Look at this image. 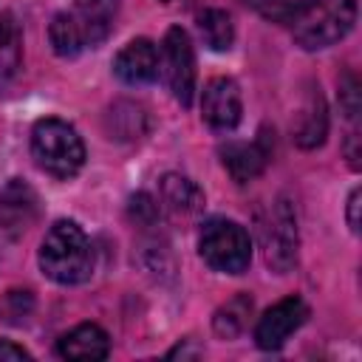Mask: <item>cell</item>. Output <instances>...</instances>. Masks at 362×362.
Masks as SVG:
<instances>
[{
    "label": "cell",
    "instance_id": "10",
    "mask_svg": "<svg viewBox=\"0 0 362 362\" xmlns=\"http://www.w3.org/2000/svg\"><path fill=\"white\" fill-rule=\"evenodd\" d=\"M37 212H40V198L25 181L11 178L0 187V229L3 232H11V235L23 232L25 226L34 223Z\"/></svg>",
    "mask_w": 362,
    "mask_h": 362
},
{
    "label": "cell",
    "instance_id": "26",
    "mask_svg": "<svg viewBox=\"0 0 362 362\" xmlns=\"http://www.w3.org/2000/svg\"><path fill=\"white\" fill-rule=\"evenodd\" d=\"M0 359H28V351L8 339H0Z\"/></svg>",
    "mask_w": 362,
    "mask_h": 362
},
{
    "label": "cell",
    "instance_id": "20",
    "mask_svg": "<svg viewBox=\"0 0 362 362\" xmlns=\"http://www.w3.org/2000/svg\"><path fill=\"white\" fill-rule=\"evenodd\" d=\"M20 68V28L8 11L0 14V79Z\"/></svg>",
    "mask_w": 362,
    "mask_h": 362
},
{
    "label": "cell",
    "instance_id": "11",
    "mask_svg": "<svg viewBox=\"0 0 362 362\" xmlns=\"http://www.w3.org/2000/svg\"><path fill=\"white\" fill-rule=\"evenodd\" d=\"M113 74L124 82V85H150L158 76V51L150 40L139 37L130 40L113 59Z\"/></svg>",
    "mask_w": 362,
    "mask_h": 362
},
{
    "label": "cell",
    "instance_id": "12",
    "mask_svg": "<svg viewBox=\"0 0 362 362\" xmlns=\"http://www.w3.org/2000/svg\"><path fill=\"white\" fill-rule=\"evenodd\" d=\"M116 11H119V0H74V8L68 11L82 34L85 48H96L107 40V34L113 31L116 23Z\"/></svg>",
    "mask_w": 362,
    "mask_h": 362
},
{
    "label": "cell",
    "instance_id": "15",
    "mask_svg": "<svg viewBox=\"0 0 362 362\" xmlns=\"http://www.w3.org/2000/svg\"><path fill=\"white\" fill-rule=\"evenodd\" d=\"M161 204L175 218H192L204 206V192L192 178L178 175V173H167L161 178Z\"/></svg>",
    "mask_w": 362,
    "mask_h": 362
},
{
    "label": "cell",
    "instance_id": "16",
    "mask_svg": "<svg viewBox=\"0 0 362 362\" xmlns=\"http://www.w3.org/2000/svg\"><path fill=\"white\" fill-rule=\"evenodd\" d=\"M147 130V116L133 102H116L107 113V133L119 141H133Z\"/></svg>",
    "mask_w": 362,
    "mask_h": 362
},
{
    "label": "cell",
    "instance_id": "21",
    "mask_svg": "<svg viewBox=\"0 0 362 362\" xmlns=\"http://www.w3.org/2000/svg\"><path fill=\"white\" fill-rule=\"evenodd\" d=\"M243 3L252 6L269 23H288L297 8V0H243Z\"/></svg>",
    "mask_w": 362,
    "mask_h": 362
},
{
    "label": "cell",
    "instance_id": "6",
    "mask_svg": "<svg viewBox=\"0 0 362 362\" xmlns=\"http://www.w3.org/2000/svg\"><path fill=\"white\" fill-rule=\"evenodd\" d=\"M158 68L164 74V82L175 102L189 107L192 93H195V51L192 40L181 25H173L164 40H161V54H158Z\"/></svg>",
    "mask_w": 362,
    "mask_h": 362
},
{
    "label": "cell",
    "instance_id": "23",
    "mask_svg": "<svg viewBox=\"0 0 362 362\" xmlns=\"http://www.w3.org/2000/svg\"><path fill=\"white\" fill-rule=\"evenodd\" d=\"M31 305H34L31 291H8V294L0 300V314H3V320L20 325V322L31 314Z\"/></svg>",
    "mask_w": 362,
    "mask_h": 362
},
{
    "label": "cell",
    "instance_id": "3",
    "mask_svg": "<svg viewBox=\"0 0 362 362\" xmlns=\"http://www.w3.org/2000/svg\"><path fill=\"white\" fill-rule=\"evenodd\" d=\"M31 156L40 170L54 178H71L85 164V144L79 133L62 119H40L31 130Z\"/></svg>",
    "mask_w": 362,
    "mask_h": 362
},
{
    "label": "cell",
    "instance_id": "7",
    "mask_svg": "<svg viewBox=\"0 0 362 362\" xmlns=\"http://www.w3.org/2000/svg\"><path fill=\"white\" fill-rule=\"evenodd\" d=\"M308 320V305L300 297H286L274 303L255 325V342L263 351H277L303 322Z\"/></svg>",
    "mask_w": 362,
    "mask_h": 362
},
{
    "label": "cell",
    "instance_id": "25",
    "mask_svg": "<svg viewBox=\"0 0 362 362\" xmlns=\"http://www.w3.org/2000/svg\"><path fill=\"white\" fill-rule=\"evenodd\" d=\"M359 201H362V192L356 187L348 198V226H351V232H359V206H362Z\"/></svg>",
    "mask_w": 362,
    "mask_h": 362
},
{
    "label": "cell",
    "instance_id": "14",
    "mask_svg": "<svg viewBox=\"0 0 362 362\" xmlns=\"http://www.w3.org/2000/svg\"><path fill=\"white\" fill-rule=\"evenodd\" d=\"M57 351L65 359H105L110 354V339L96 322H82L59 337Z\"/></svg>",
    "mask_w": 362,
    "mask_h": 362
},
{
    "label": "cell",
    "instance_id": "4",
    "mask_svg": "<svg viewBox=\"0 0 362 362\" xmlns=\"http://www.w3.org/2000/svg\"><path fill=\"white\" fill-rule=\"evenodd\" d=\"M198 252L209 269L223 272V274H240L249 269L252 240L240 223L226 221V218H209L201 226Z\"/></svg>",
    "mask_w": 362,
    "mask_h": 362
},
{
    "label": "cell",
    "instance_id": "9",
    "mask_svg": "<svg viewBox=\"0 0 362 362\" xmlns=\"http://www.w3.org/2000/svg\"><path fill=\"white\" fill-rule=\"evenodd\" d=\"M221 164L226 167V173L238 181V184H246L252 178H257L269 158H272V144H269V133L260 130V136L255 141H226L221 150Z\"/></svg>",
    "mask_w": 362,
    "mask_h": 362
},
{
    "label": "cell",
    "instance_id": "22",
    "mask_svg": "<svg viewBox=\"0 0 362 362\" xmlns=\"http://www.w3.org/2000/svg\"><path fill=\"white\" fill-rule=\"evenodd\" d=\"M127 212H130V221L136 226H141V229L156 226V221H158V204L147 192H136L130 198V204H127Z\"/></svg>",
    "mask_w": 362,
    "mask_h": 362
},
{
    "label": "cell",
    "instance_id": "8",
    "mask_svg": "<svg viewBox=\"0 0 362 362\" xmlns=\"http://www.w3.org/2000/svg\"><path fill=\"white\" fill-rule=\"evenodd\" d=\"M243 105H240V88L229 76H215L206 82L201 96V116L212 130H235L240 122Z\"/></svg>",
    "mask_w": 362,
    "mask_h": 362
},
{
    "label": "cell",
    "instance_id": "18",
    "mask_svg": "<svg viewBox=\"0 0 362 362\" xmlns=\"http://www.w3.org/2000/svg\"><path fill=\"white\" fill-rule=\"evenodd\" d=\"M249 314H252V297H249V294H238V297H232L226 305H221V308L215 311L212 328H215L218 337L235 339V337L246 328Z\"/></svg>",
    "mask_w": 362,
    "mask_h": 362
},
{
    "label": "cell",
    "instance_id": "13",
    "mask_svg": "<svg viewBox=\"0 0 362 362\" xmlns=\"http://www.w3.org/2000/svg\"><path fill=\"white\" fill-rule=\"evenodd\" d=\"M328 136V110H325V99L320 93V88H311L305 93L303 107L294 113L291 122V139L297 147L303 150H314L325 141Z\"/></svg>",
    "mask_w": 362,
    "mask_h": 362
},
{
    "label": "cell",
    "instance_id": "5",
    "mask_svg": "<svg viewBox=\"0 0 362 362\" xmlns=\"http://www.w3.org/2000/svg\"><path fill=\"white\" fill-rule=\"evenodd\" d=\"M260 249H263V260L274 274H286L294 269L297 263V218L294 209L286 198H277L269 212L260 218Z\"/></svg>",
    "mask_w": 362,
    "mask_h": 362
},
{
    "label": "cell",
    "instance_id": "2",
    "mask_svg": "<svg viewBox=\"0 0 362 362\" xmlns=\"http://www.w3.org/2000/svg\"><path fill=\"white\" fill-rule=\"evenodd\" d=\"M356 23V0H297L288 20L297 45L320 51L339 42Z\"/></svg>",
    "mask_w": 362,
    "mask_h": 362
},
{
    "label": "cell",
    "instance_id": "1",
    "mask_svg": "<svg viewBox=\"0 0 362 362\" xmlns=\"http://www.w3.org/2000/svg\"><path fill=\"white\" fill-rule=\"evenodd\" d=\"M40 269L59 286L85 283L93 274V246L79 223L57 221L40 243Z\"/></svg>",
    "mask_w": 362,
    "mask_h": 362
},
{
    "label": "cell",
    "instance_id": "17",
    "mask_svg": "<svg viewBox=\"0 0 362 362\" xmlns=\"http://www.w3.org/2000/svg\"><path fill=\"white\" fill-rule=\"evenodd\" d=\"M198 28H201L204 42H206L212 51H229L232 42H235L232 17H229V11H223V8H206V11H201V14H198Z\"/></svg>",
    "mask_w": 362,
    "mask_h": 362
},
{
    "label": "cell",
    "instance_id": "24",
    "mask_svg": "<svg viewBox=\"0 0 362 362\" xmlns=\"http://www.w3.org/2000/svg\"><path fill=\"white\" fill-rule=\"evenodd\" d=\"M339 105L351 122L359 116V82L354 74H345V79L339 82Z\"/></svg>",
    "mask_w": 362,
    "mask_h": 362
},
{
    "label": "cell",
    "instance_id": "19",
    "mask_svg": "<svg viewBox=\"0 0 362 362\" xmlns=\"http://www.w3.org/2000/svg\"><path fill=\"white\" fill-rule=\"evenodd\" d=\"M48 40H51L54 54L62 57V59H74V57H79V51L85 48L82 34H79V28H76V23H74V17H71L68 11H62V14H57V17L51 20V25H48Z\"/></svg>",
    "mask_w": 362,
    "mask_h": 362
}]
</instances>
